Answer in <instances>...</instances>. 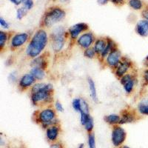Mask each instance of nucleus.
I'll use <instances>...</instances> for the list:
<instances>
[{
    "mask_svg": "<svg viewBox=\"0 0 148 148\" xmlns=\"http://www.w3.org/2000/svg\"><path fill=\"white\" fill-rule=\"evenodd\" d=\"M48 41V36L45 30L43 29L38 30L26 47V55L32 59L39 56L45 49Z\"/></svg>",
    "mask_w": 148,
    "mask_h": 148,
    "instance_id": "obj_1",
    "label": "nucleus"
},
{
    "mask_svg": "<svg viewBox=\"0 0 148 148\" xmlns=\"http://www.w3.org/2000/svg\"><path fill=\"white\" fill-rule=\"evenodd\" d=\"M53 92V88L49 83H36L31 88L30 99L33 104L38 105L39 104H47L51 102Z\"/></svg>",
    "mask_w": 148,
    "mask_h": 148,
    "instance_id": "obj_2",
    "label": "nucleus"
},
{
    "mask_svg": "<svg viewBox=\"0 0 148 148\" xmlns=\"http://www.w3.org/2000/svg\"><path fill=\"white\" fill-rule=\"evenodd\" d=\"M66 16L64 10L60 8L54 7L49 9L44 16L43 25L46 27H51L63 20Z\"/></svg>",
    "mask_w": 148,
    "mask_h": 148,
    "instance_id": "obj_3",
    "label": "nucleus"
},
{
    "mask_svg": "<svg viewBox=\"0 0 148 148\" xmlns=\"http://www.w3.org/2000/svg\"><path fill=\"white\" fill-rule=\"evenodd\" d=\"M66 32L62 26L56 27L51 34V45L53 51L59 53L62 51L65 45Z\"/></svg>",
    "mask_w": 148,
    "mask_h": 148,
    "instance_id": "obj_4",
    "label": "nucleus"
},
{
    "mask_svg": "<svg viewBox=\"0 0 148 148\" xmlns=\"http://www.w3.org/2000/svg\"><path fill=\"white\" fill-rule=\"evenodd\" d=\"M37 121L44 127L47 128L55 125L57 123L56 111L52 108H46L40 110L37 114Z\"/></svg>",
    "mask_w": 148,
    "mask_h": 148,
    "instance_id": "obj_5",
    "label": "nucleus"
},
{
    "mask_svg": "<svg viewBox=\"0 0 148 148\" xmlns=\"http://www.w3.org/2000/svg\"><path fill=\"white\" fill-rule=\"evenodd\" d=\"M126 138V131L120 126H115L112 131V142L114 146L119 147Z\"/></svg>",
    "mask_w": 148,
    "mask_h": 148,
    "instance_id": "obj_6",
    "label": "nucleus"
},
{
    "mask_svg": "<svg viewBox=\"0 0 148 148\" xmlns=\"http://www.w3.org/2000/svg\"><path fill=\"white\" fill-rule=\"evenodd\" d=\"M95 42H96V38L92 32L84 33L77 39L78 45L84 49L91 47Z\"/></svg>",
    "mask_w": 148,
    "mask_h": 148,
    "instance_id": "obj_7",
    "label": "nucleus"
},
{
    "mask_svg": "<svg viewBox=\"0 0 148 148\" xmlns=\"http://www.w3.org/2000/svg\"><path fill=\"white\" fill-rule=\"evenodd\" d=\"M121 51L117 48L113 49L106 57V64L110 68H116L122 59Z\"/></svg>",
    "mask_w": 148,
    "mask_h": 148,
    "instance_id": "obj_8",
    "label": "nucleus"
},
{
    "mask_svg": "<svg viewBox=\"0 0 148 148\" xmlns=\"http://www.w3.org/2000/svg\"><path fill=\"white\" fill-rule=\"evenodd\" d=\"M88 28H89V27H88V25L86 23H84V22L75 24L68 29V34H69L71 39H76L82 34H84V32L87 31Z\"/></svg>",
    "mask_w": 148,
    "mask_h": 148,
    "instance_id": "obj_9",
    "label": "nucleus"
},
{
    "mask_svg": "<svg viewBox=\"0 0 148 148\" xmlns=\"http://www.w3.org/2000/svg\"><path fill=\"white\" fill-rule=\"evenodd\" d=\"M131 61L128 58L123 57L118 66L115 68V75L121 79L122 76L126 75L130 68L131 67Z\"/></svg>",
    "mask_w": 148,
    "mask_h": 148,
    "instance_id": "obj_10",
    "label": "nucleus"
},
{
    "mask_svg": "<svg viewBox=\"0 0 148 148\" xmlns=\"http://www.w3.org/2000/svg\"><path fill=\"white\" fill-rule=\"evenodd\" d=\"M120 82L123 85L124 90L127 94H130L133 92L135 84H136V79L132 74L127 73L120 79Z\"/></svg>",
    "mask_w": 148,
    "mask_h": 148,
    "instance_id": "obj_11",
    "label": "nucleus"
},
{
    "mask_svg": "<svg viewBox=\"0 0 148 148\" xmlns=\"http://www.w3.org/2000/svg\"><path fill=\"white\" fill-rule=\"evenodd\" d=\"M29 39V34L27 33L16 34L12 37L10 41V47L13 49H16L25 44Z\"/></svg>",
    "mask_w": 148,
    "mask_h": 148,
    "instance_id": "obj_12",
    "label": "nucleus"
},
{
    "mask_svg": "<svg viewBox=\"0 0 148 148\" xmlns=\"http://www.w3.org/2000/svg\"><path fill=\"white\" fill-rule=\"evenodd\" d=\"M36 81L35 78L29 73H26L22 76L19 79L18 82V87L22 90H26L27 88L32 87L35 82Z\"/></svg>",
    "mask_w": 148,
    "mask_h": 148,
    "instance_id": "obj_13",
    "label": "nucleus"
},
{
    "mask_svg": "<svg viewBox=\"0 0 148 148\" xmlns=\"http://www.w3.org/2000/svg\"><path fill=\"white\" fill-rule=\"evenodd\" d=\"M136 32L141 37L148 36V22L145 19L138 21L136 25Z\"/></svg>",
    "mask_w": 148,
    "mask_h": 148,
    "instance_id": "obj_14",
    "label": "nucleus"
},
{
    "mask_svg": "<svg viewBox=\"0 0 148 148\" xmlns=\"http://www.w3.org/2000/svg\"><path fill=\"white\" fill-rule=\"evenodd\" d=\"M107 45H108V39L100 38V39H96L92 47L95 50L97 55L101 56L106 48Z\"/></svg>",
    "mask_w": 148,
    "mask_h": 148,
    "instance_id": "obj_15",
    "label": "nucleus"
},
{
    "mask_svg": "<svg viewBox=\"0 0 148 148\" xmlns=\"http://www.w3.org/2000/svg\"><path fill=\"white\" fill-rule=\"evenodd\" d=\"M59 133V129L57 126L53 125L47 128L46 130V136L50 141H55L58 138Z\"/></svg>",
    "mask_w": 148,
    "mask_h": 148,
    "instance_id": "obj_16",
    "label": "nucleus"
},
{
    "mask_svg": "<svg viewBox=\"0 0 148 148\" xmlns=\"http://www.w3.org/2000/svg\"><path fill=\"white\" fill-rule=\"evenodd\" d=\"M136 115L130 111L124 110L122 115L121 116V121L119 124L124 125V124H127V123H132L136 120Z\"/></svg>",
    "mask_w": 148,
    "mask_h": 148,
    "instance_id": "obj_17",
    "label": "nucleus"
},
{
    "mask_svg": "<svg viewBox=\"0 0 148 148\" xmlns=\"http://www.w3.org/2000/svg\"><path fill=\"white\" fill-rule=\"evenodd\" d=\"M30 73L35 78L36 81H40L45 77V70L38 67H33L30 71Z\"/></svg>",
    "mask_w": 148,
    "mask_h": 148,
    "instance_id": "obj_18",
    "label": "nucleus"
},
{
    "mask_svg": "<svg viewBox=\"0 0 148 148\" xmlns=\"http://www.w3.org/2000/svg\"><path fill=\"white\" fill-rule=\"evenodd\" d=\"M31 66L32 67H41L42 69L45 70L46 67H47V62L43 56H39L38 57L33 59L32 62H31Z\"/></svg>",
    "mask_w": 148,
    "mask_h": 148,
    "instance_id": "obj_19",
    "label": "nucleus"
},
{
    "mask_svg": "<svg viewBox=\"0 0 148 148\" xmlns=\"http://www.w3.org/2000/svg\"><path fill=\"white\" fill-rule=\"evenodd\" d=\"M88 88H89L90 92V96L92 97V99L93 101L97 102L98 101V96H97V92H96V88L95 82H93L91 78H88Z\"/></svg>",
    "mask_w": 148,
    "mask_h": 148,
    "instance_id": "obj_20",
    "label": "nucleus"
},
{
    "mask_svg": "<svg viewBox=\"0 0 148 148\" xmlns=\"http://www.w3.org/2000/svg\"><path fill=\"white\" fill-rule=\"evenodd\" d=\"M104 121L110 125H117L121 121V116L118 114H110L104 116Z\"/></svg>",
    "mask_w": 148,
    "mask_h": 148,
    "instance_id": "obj_21",
    "label": "nucleus"
},
{
    "mask_svg": "<svg viewBox=\"0 0 148 148\" xmlns=\"http://www.w3.org/2000/svg\"><path fill=\"white\" fill-rule=\"evenodd\" d=\"M107 39H108V45H107V47L106 48H105V50H104V51L101 55L102 59L106 58L107 56H108V54H109L111 51H113V49L116 48V44H115V42H113L112 39H109V38H107Z\"/></svg>",
    "mask_w": 148,
    "mask_h": 148,
    "instance_id": "obj_22",
    "label": "nucleus"
},
{
    "mask_svg": "<svg viewBox=\"0 0 148 148\" xmlns=\"http://www.w3.org/2000/svg\"><path fill=\"white\" fill-rule=\"evenodd\" d=\"M138 110L141 115L148 116V101H141L138 105Z\"/></svg>",
    "mask_w": 148,
    "mask_h": 148,
    "instance_id": "obj_23",
    "label": "nucleus"
},
{
    "mask_svg": "<svg viewBox=\"0 0 148 148\" xmlns=\"http://www.w3.org/2000/svg\"><path fill=\"white\" fill-rule=\"evenodd\" d=\"M129 5L134 10H141L143 7V2L141 0H129Z\"/></svg>",
    "mask_w": 148,
    "mask_h": 148,
    "instance_id": "obj_24",
    "label": "nucleus"
},
{
    "mask_svg": "<svg viewBox=\"0 0 148 148\" xmlns=\"http://www.w3.org/2000/svg\"><path fill=\"white\" fill-rule=\"evenodd\" d=\"M8 39V35L7 33L4 32V31H0V49L1 50H2L3 47H5Z\"/></svg>",
    "mask_w": 148,
    "mask_h": 148,
    "instance_id": "obj_25",
    "label": "nucleus"
},
{
    "mask_svg": "<svg viewBox=\"0 0 148 148\" xmlns=\"http://www.w3.org/2000/svg\"><path fill=\"white\" fill-rule=\"evenodd\" d=\"M96 55V53L93 47H90V48L85 49V51L84 52V56L86 58H88L89 59H92L95 58Z\"/></svg>",
    "mask_w": 148,
    "mask_h": 148,
    "instance_id": "obj_26",
    "label": "nucleus"
},
{
    "mask_svg": "<svg viewBox=\"0 0 148 148\" xmlns=\"http://www.w3.org/2000/svg\"><path fill=\"white\" fill-rule=\"evenodd\" d=\"M81 100L82 99H79V98H76V99H74L73 100L72 102V106L73 108V109L75 110V111L76 112H79L80 113L81 112Z\"/></svg>",
    "mask_w": 148,
    "mask_h": 148,
    "instance_id": "obj_27",
    "label": "nucleus"
},
{
    "mask_svg": "<svg viewBox=\"0 0 148 148\" xmlns=\"http://www.w3.org/2000/svg\"><path fill=\"white\" fill-rule=\"evenodd\" d=\"M83 126L84 127L85 130L87 131L88 132H91L92 131V130L93 129V126H94V124H93V119H92V117H90L88 119V120L86 121V123L84 124Z\"/></svg>",
    "mask_w": 148,
    "mask_h": 148,
    "instance_id": "obj_28",
    "label": "nucleus"
},
{
    "mask_svg": "<svg viewBox=\"0 0 148 148\" xmlns=\"http://www.w3.org/2000/svg\"><path fill=\"white\" fill-rule=\"evenodd\" d=\"M27 10L25 7L20 8L17 9L16 10V18L18 19H22L27 14Z\"/></svg>",
    "mask_w": 148,
    "mask_h": 148,
    "instance_id": "obj_29",
    "label": "nucleus"
},
{
    "mask_svg": "<svg viewBox=\"0 0 148 148\" xmlns=\"http://www.w3.org/2000/svg\"><path fill=\"white\" fill-rule=\"evenodd\" d=\"M81 112L80 113H89V105H88V102L85 101L84 99L81 100Z\"/></svg>",
    "mask_w": 148,
    "mask_h": 148,
    "instance_id": "obj_30",
    "label": "nucleus"
},
{
    "mask_svg": "<svg viewBox=\"0 0 148 148\" xmlns=\"http://www.w3.org/2000/svg\"><path fill=\"white\" fill-rule=\"evenodd\" d=\"M88 146L89 148H96V141L95 137L92 134H90L88 136Z\"/></svg>",
    "mask_w": 148,
    "mask_h": 148,
    "instance_id": "obj_31",
    "label": "nucleus"
},
{
    "mask_svg": "<svg viewBox=\"0 0 148 148\" xmlns=\"http://www.w3.org/2000/svg\"><path fill=\"white\" fill-rule=\"evenodd\" d=\"M22 4H23L24 7L27 10H30V9L34 7V2H33V0H23Z\"/></svg>",
    "mask_w": 148,
    "mask_h": 148,
    "instance_id": "obj_32",
    "label": "nucleus"
},
{
    "mask_svg": "<svg viewBox=\"0 0 148 148\" xmlns=\"http://www.w3.org/2000/svg\"><path fill=\"white\" fill-rule=\"evenodd\" d=\"M55 109L56 110L59 111V112H63L64 111V108H63L62 104L59 101H56L55 102Z\"/></svg>",
    "mask_w": 148,
    "mask_h": 148,
    "instance_id": "obj_33",
    "label": "nucleus"
},
{
    "mask_svg": "<svg viewBox=\"0 0 148 148\" xmlns=\"http://www.w3.org/2000/svg\"><path fill=\"white\" fill-rule=\"evenodd\" d=\"M0 25L2 28H5V29H8L10 25H9V24L8 23V22L6 20H5L2 17L0 18Z\"/></svg>",
    "mask_w": 148,
    "mask_h": 148,
    "instance_id": "obj_34",
    "label": "nucleus"
},
{
    "mask_svg": "<svg viewBox=\"0 0 148 148\" xmlns=\"http://www.w3.org/2000/svg\"><path fill=\"white\" fill-rule=\"evenodd\" d=\"M141 14H142V16H143L144 19H145V20H147L148 22V6L146 8L144 9Z\"/></svg>",
    "mask_w": 148,
    "mask_h": 148,
    "instance_id": "obj_35",
    "label": "nucleus"
},
{
    "mask_svg": "<svg viewBox=\"0 0 148 148\" xmlns=\"http://www.w3.org/2000/svg\"><path fill=\"white\" fill-rule=\"evenodd\" d=\"M109 1H110L112 3H113L114 5H122V4L124 3V2H125V0H109Z\"/></svg>",
    "mask_w": 148,
    "mask_h": 148,
    "instance_id": "obj_36",
    "label": "nucleus"
},
{
    "mask_svg": "<svg viewBox=\"0 0 148 148\" xmlns=\"http://www.w3.org/2000/svg\"><path fill=\"white\" fill-rule=\"evenodd\" d=\"M144 80L146 84H148V69L144 72Z\"/></svg>",
    "mask_w": 148,
    "mask_h": 148,
    "instance_id": "obj_37",
    "label": "nucleus"
},
{
    "mask_svg": "<svg viewBox=\"0 0 148 148\" xmlns=\"http://www.w3.org/2000/svg\"><path fill=\"white\" fill-rule=\"evenodd\" d=\"M12 3H14L16 5H19L21 3H22L23 0H10Z\"/></svg>",
    "mask_w": 148,
    "mask_h": 148,
    "instance_id": "obj_38",
    "label": "nucleus"
},
{
    "mask_svg": "<svg viewBox=\"0 0 148 148\" xmlns=\"http://www.w3.org/2000/svg\"><path fill=\"white\" fill-rule=\"evenodd\" d=\"M109 1V0H97V2L99 5H106L107 3H108V2Z\"/></svg>",
    "mask_w": 148,
    "mask_h": 148,
    "instance_id": "obj_39",
    "label": "nucleus"
},
{
    "mask_svg": "<svg viewBox=\"0 0 148 148\" xmlns=\"http://www.w3.org/2000/svg\"><path fill=\"white\" fill-rule=\"evenodd\" d=\"M50 148H62V146L60 144H53L51 145Z\"/></svg>",
    "mask_w": 148,
    "mask_h": 148,
    "instance_id": "obj_40",
    "label": "nucleus"
},
{
    "mask_svg": "<svg viewBox=\"0 0 148 148\" xmlns=\"http://www.w3.org/2000/svg\"><path fill=\"white\" fill-rule=\"evenodd\" d=\"M10 80H11V81L13 82H15L16 81V78L15 76H14V73H11L10 74Z\"/></svg>",
    "mask_w": 148,
    "mask_h": 148,
    "instance_id": "obj_41",
    "label": "nucleus"
},
{
    "mask_svg": "<svg viewBox=\"0 0 148 148\" xmlns=\"http://www.w3.org/2000/svg\"><path fill=\"white\" fill-rule=\"evenodd\" d=\"M145 64H146L147 67H148V62H146V61H145Z\"/></svg>",
    "mask_w": 148,
    "mask_h": 148,
    "instance_id": "obj_42",
    "label": "nucleus"
},
{
    "mask_svg": "<svg viewBox=\"0 0 148 148\" xmlns=\"http://www.w3.org/2000/svg\"><path fill=\"white\" fill-rule=\"evenodd\" d=\"M145 61H146V62H148V55L147 56L146 59H145Z\"/></svg>",
    "mask_w": 148,
    "mask_h": 148,
    "instance_id": "obj_43",
    "label": "nucleus"
},
{
    "mask_svg": "<svg viewBox=\"0 0 148 148\" xmlns=\"http://www.w3.org/2000/svg\"><path fill=\"white\" fill-rule=\"evenodd\" d=\"M121 148H130V147H127V146H124V147H122Z\"/></svg>",
    "mask_w": 148,
    "mask_h": 148,
    "instance_id": "obj_44",
    "label": "nucleus"
}]
</instances>
